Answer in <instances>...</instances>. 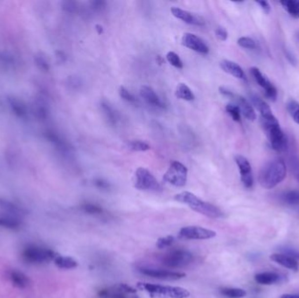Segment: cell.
Listing matches in <instances>:
<instances>
[{
	"label": "cell",
	"instance_id": "obj_1",
	"mask_svg": "<svg viewBox=\"0 0 299 298\" xmlns=\"http://www.w3.org/2000/svg\"><path fill=\"white\" fill-rule=\"evenodd\" d=\"M286 172V164L282 159L271 160L259 172V183L262 187L272 189L285 179Z\"/></svg>",
	"mask_w": 299,
	"mask_h": 298
},
{
	"label": "cell",
	"instance_id": "obj_2",
	"mask_svg": "<svg viewBox=\"0 0 299 298\" xmlns=\"http://www.w3.org/2000/svg\"><path fill=\"white\" fill-rule=\"evenodd\" d=\"M261 123L272 149L279 153L285 152L288 149V139L274 115L261 117Z\"/></svg>",
	"mask_w": 299,
	"mask_h": 298
},
{
	"label": "cell",
	"instance_id": "obj_3",
	"mask_svg": "<svg viewBox=\"0 0 299 298\" xmlns=\"http://www.w3.org/2000/svg\"><path fill=\"white\" fill-rule=\"evenodd\" d=\"M174 199L181 203L187 205L190 208L193 209V211L209 218L217 219L223 216V212H221V209L218 208L216 206L201 200L192 192H181L177 194L176 196L174 197Z\"/></svg>",
	"mask_w": 299,
	"mask_h": 298
},
{
	"label": "cell",
	"instance_id": "obj_4",
	"mask_svg": "<svg viewBox=\"0 0 299 298\" xmlns=\"http://www.w3.org/2000/svg\"><path fill=\"white\" fill-rule=\"evenodd\" d=\"M57 253L53 250L40 246L31 245L26 247L21 253L22 259L30 264H43L53 261Z\"/></svg>",
	"mask_w": 299,
	"mask_h": 298
},
{
	"label": "cell",
	"instance_id": "obj_5",
	"mask_svg": "<svg viewBox=\"0 0 299 298\" xmlns=\"http://www.w3.org/2000/svg\"><path fill=\"white\" fill-rule=\"evenodd\" d=\"M138 286L141 290H145L152 294L161 295L171 298H186L190 296L187 290L181 287L158 285L146 282H139Z\"/></svg>",
	"mask_w": 299,
	"mask_h": 298
},
{
	"label": "cell",
	"instance_id": "obj_6",
	"mask_svg": "<svg viewBox=\"0 0 299 298\" xmlns=\"http://www.w3.org/2000/svg\"><path fill=\"white\" fill-rule=\"evenodd\" d=\"M135 187L141 191L162 192V187L156 178L146 168L139 167L135 173Z\"/></svg>",
	"mask_w": 299,
	"mask_h": 298
},
{
	"label": "cell",
	"instance_id": "obj_7",
	"mask_svg": "<svg viewBox=\"0 0 299 298\" xmlns=\"http://www.w3.org/2000/svg\"><path fill=\"white\" fill-rule=\"evenodd\" d=\"M187 168L179 161H172L167 172L164 175V180L177 187H182L187 181Z\"/></svg>",
	"mask_w": 299,
	"mask_h": 298
},
{
	"label": "cell",
	"instance_id": "obj_8",
	"mask_svg": "<svg viewBox=\"0 0 299 298\" xmlns=\"http://www.w3.org/2000/svg\"><path fill=\"white\" fill-rule=\"evenodd\" d=\"M193 260L192 253L184 249H173L166 253L162 259L164 266L175 269L183 268L190 264Z\"/></svg>",
	"mask_w": 299,
	"mask_h": 298
},
{
	"label": "cell",
	"instance_id": "obj_9",
	"mask_svg": "<svg viewBox=\"0 0 299 298\" xmlns=\"http://www.w3.org/2000/svg\"><path fill=\"white\" fill-rule=\"evenodd\" d=\"M215 236L216 232L197 226L182 228L179 233V237L184 240H209Z\"/></svg>",
	"mask_w": 299,
	"mask_h": 298
},
{
	"label": "cell",
	"instance_id": "obj_10",
	"mask_svg": "<svg viewBox=\"0 0 299 298\" xmlns=\"http://www.w3.org/2000/svg\"><path fill=\"white\" fill-rule=\"evenodd\" d=\"M250 73L253 75L255 82H257L259 86L262 87L263 90L265 91V94L268 98L271 100L272 102H275L277 98V90L276 87L271 83V81L262 74L257 68H251Z\"/></svg>",
	"mask_w": 299,
	"mask_h": 298
},
{
	"label": "cell",
	"instance_id": "obj_11",
	"mask_svg": "<svg viewBox=\"0 0 299 298\" xmlns=\"http://www.w3.org/2000/svg\"><path fill=\"white\" fill-rule=\"evenodd\" d=\"M100 297L103 298H138L136 290L126 284H119L111 289L103 290L100 292Z\"/></svg>",
	"mask_w": 299,
	"mask_h": 298
},
{
	"label": "cell",
	"instance_id": "obj_12",
	"mask_svg": "<svg viewBox=\"0 0 299 298\" xmlns=\"http://www.w3.org/2000/svg\"><path fill=\"white\" fill-rule=\"evenodd\" d=\"M234 160L240 171L242 184H244V186L246 188L252 187L254 184V178L252 174V168L249 160L242 155L235 156Z\"/></svg>",
	"mask_w": 299,
	"mask_h": 298
},
{
	"label": "cell",
	"instance_id": "obj_13",
	"mask_svg": "<svg viewBox=\"0 0 299 298\" xmlns=\"http://www.w3.org/2000/svg\"><path fill=\"white\" fill-rule=\"evenodd\" d=\"M181 42L182 45L184 46L185 47L195 51L197 53L207 54L209 52L208 46L205 42L193 33H184L181 39Z\"/></svg>",
	"mask_w": 299,
	"mask_h": 298
},
{
	"label": "cell",
	"instance_id": "obj_14",
	"mask_svg": "<svg viewBox=\"0 0 299 298\" xmlns=\"http://www.w3.org/2000/svg\"><path fill=\"white\" fill-rule=\"evenodd\" d=\"M140 272L151 276V277L157 278V279H161V280H180L181 278H184L185 276V274L181 273V272H174V271H170V270H155V269H146L143 268L140 269Z\"/></svg>",
	"mask_w": 299,
	"mask_h": 298
},
{
	"label": "cell",
	"instance_id": "obj_15",
	"mask_svg": "<svg viewBox=\"0 0 299 298\" xmlns=\"http://www.w3.org/2000/svg\"><path fill=\"white\" fill-rule=\"evenodd\" d=\"M171 11H172L173 16L181 21H184V23L186 24L200 25V26L205 25V21L203 20V18L194 13L184 11L183 9L179 8V7H172Z\"/></svg>",
	"mask_w": 299,
	"mask_h": 298
},
{
	"label": "cell",
	"instance_id": "obj_16",
	"mask_svg": "<svg viewBox=\"0 0 299 298\" xmlns=\"http://www.w3.org/2000/svg\"><path fill=\"white\" fill-rule=\"evenodd\" d=\"M6 275L10 282L18 289L24 290L30 285V279L21 271L16 270H8Z\"/></svg>",
	"mask_w": 299,
	"mask_h": 298
},
{
	"label": "cell",
	"instance_id": "obj_17",
	"mask_svg": "<svg viewBox=\"0 0 299 298\" xmlns=\"http://www.w3.org/2000/svg\"><path fill=\"white\" fill-rule=\"evenodd\" d=\"M140 95L141 97L152 106L163 108L164 104L160 98V96L156 94V92L152 90L151 87L142 86L140 88Z\"/></svg>",
	"mask_w": 299,
	"mask_h": 298
},
{
	"label": "cell",
	"instance_id": "obj_18",
	"mask_svg": "<svg viewBox=\"0 0 299 298\" xmlns=\"http://www.w3.org/2000/svg\"><path fill=\"white\" fill-rule=\"evenodd\" d=\"M220 66H221V69L223 70L224 72L233 75L234 77L242 79V80L245 79V74L242 68L238 65L237 63L232 62V61H229V60H223L220 63Z\"/></svg>",
	"mask_w": 299,
	"mask_h": 298
},
{
	"label": "cell",
	"instance_id": "obj_19",
	"mask_svg": "<svg viewBox=\"0 0 299 298\" xmlns=\"http://www.w3.org/2000/svg\"><path fill=\"white\" fill-rule=\"evenodd\" d=\"M271 259L275 262L278 263L279 265L283 266L289 270L294 271L299 270V261L284 253H274L271 255Z\"/></svg>",
	"mask_w": 299,
	"mask_h": 298
},
{
	"label": "cell",
	"instance_id": "obj_20",
	"mask_svg": "<svg viewBox=\"0 0 299 298\" xmlns=\"http://www.w3.org/2000/svg\"><path fill=\"white\" fill-rule=\"evenodd\" d=\"M250 99L253 106L260 112L261 117H266L271 115H273L271 107L269 106L262 98H260L257 94L251 93L250 94Z\"/></svg>",
	"mask_w": 299,
	"mask_h": 298
},
{
	"label": "cell",
	"instance_id": "obj_21",
	"mask_svg": "<svg viewBox=\"0 0 299 298\" xmlns=\"http://www.w3.org/2000/svg\"><path fill=\"white\" fill-rule=\"evenodd\" d=\"M236 101H237L238 107H239L240 111L242 112V115L248 120L252 121V122L254 121L256 119V114H255L251 103L246 98H244L242 96H239V95L236 98Z\"/></svg>",
	"mask_w": 299,
	"mask_h": 298
},
{
	"label": "cell",
	"instance_id": "obj_22",
	"mask_svg": "<svg viewBox=\"0 0 299 298\" xmlns=\"http://www.w3.org/2000/svg\"><path fill=\"white\" fill-rule=\"evenodd\" d=\"M255 282L262 285H271L279 282L280 275L275 272H262L256 274L254 276Z\"/></svg>",
	"mask_w": 299,
	"mask_h": 298
},
{
	"label": "cell",
	"instance_id": "obj_23",
	"mask_svg": "<svg viewBox=\"0 0 299 298\" xmlns=\"http://www.w3.org/2000/svg\"><path fill=\"white\" fill-rule=\"evenodd\" d=\"M53 261L58 268L63 269V270H72L78 266V262L75 261L74 258L62 256L59 254L55 256Z\"/></svg>",
	"mask_w": 299,
	"mask_h": 298
},
{
	"label": "cell",
	"instance_id": "obj_24",
	"mask_svg": "<svg viewBox=\"0 0 299 298\" xmlns=\"http://www.w3.org/2000/svg\"><path fill=\"white\" fill-rule=\"evenodd\" d=\"M0 227L11 230H18L21 229V221L20 219L13 215L0 216Z\"/></svg>",
	"mask_w": 299,
	"mask_h": 298
},
{
	"label": "cell",
	"instance_id": "obj_25",
	"mask_svg": "<svg viewBox=\"0 0 299 298\" xmlns=\"http://www.w3.org/2000/svg\"><path fill=\"white\" fill-rule=\"evenodd\" d=\"M175 95L179 99L188 101V102L193 101L195 98L192 90H190V88L184 83H180L178 85L176 91H175Z\"/></svg>",
	"mask_w": 299,
	"mask_h": 298
},
{
	"label": "cell",
	"instance_id": "obj_26",
	"mask_svg": "<svg viewBox=\"0 0 299 298\" xmlns=\"http://www.w3.org/2000/svg\"><path fill=\"white\" fill-rule=\"evenodd\" d=\"M9 103L13 110V113L16 115L17 116L21 117V118H25L27 116L26 107L21 101L16 98H10Z\"/></svg>",
	"mask_w": 299,
	"mask_h": 298
},
{
	"label": "cell",
	"instance_id": "obj_27",
	"mask_svg": "<svg viewBox=\"0 0 299 298\" xmlns=\"http://www.w3.org/2000/svg\"><path fill=\"white\" fill-rule=\"evenodd\" d=\"M280 4L291 17L299 19V0H283Z\"/></svg>",
	"mask_w": 299,
	"mask_h": 298
},
{
	"label": "cell",
	"instance_id": "obj_28",
	"mask_svg": "<svg viewBox=\"0 0 299 298\" xmlns=\"http://www.w3.org/2000/svg\"><path fill=\"white\" fill-rule=\"evenodd\" d=\"M0 207L4 209L5 212H9V213L13 214V216L15 217L21 216L25 212L24 210L21 208L20 206L13 204L8 200H1V199H0Z\"/></svg>",
	"mask_w": 299,
	"mask_h": 298
},
{
	"label": "cell",
	"instance_id": "obj_29",
	"mask_svg": "<svg viewBox=\"0 0 299 298\" xmlns=\"http://www.w3.org/2000/svg\"><path fill=\"white\" fill-rule=\"evenodd\" d=\"M221 293L228 298H242L246 297L247 295L245 290L238 288H224L221 289Z\"/></svg>",
	"mask_w": 299,
	"mask_h": 298
},
{
	"label": "cell",
	"instance_id": "obj_30",
	"mask_svg": "<svg viewBox=\"0 0 299 298\" xmlns=\"http://www.w3.org/2000/svg\"><path fill=\"white\" fill-rule=\"evenodd\" d=\"M287 111L295 123L299 124V103L295 100H289L286 104Z\"/></svg>",
	"mask_w": 299,
	"mask_h": 298
},
{
	"label": "cell",
	"instance_id": "obj_31",
	"mask_svg": "<svg viewBox=\"0 0 299 298\" xmlns=\"http://www.w3.org/2000/svg\"><path fill=\"white\" fill-rule=\"evenodd\" d=\"M282 200L284 203L291 206L299 204V191L292 190L284 192L282 195Z\"/></svg>",
	"mask_w": 299,
	"mask_h": 298
},
{
	"label": "cell",
	"instance_id": "obj_32",
	"mask_svg": "<svg viewBox=\"0 0 299 298\" xmlns=\"http://www.w3.org/2000/svg\"><path fill=\"white\" fill-rule=\"evenodd\" d=\"M101 106L103 109V113L106 115L107 118L111 124H115L116 122V113L114 109L107 102H103L101 103Z\"/></svg>",
	"mask_w": 299,
	"mask_h": 298
},
{
	"label": "cell",
	"instance_id": "obj_33",
	"mask_svg": "<svg viewBox=\"0 0 299 298\" xmlns=\"http://www.w3.org/2000/svg\"><path fill=\"white\" fill-rule=\"evenodd\" d=\"M289 165L291 169V174L299 183V157L298 155L291 156L289 160Z\"/></svg>",
	"mask_w": 299,
	"mask_h": 298
},
{
	"label": "cell",
	"instance_id": "obj_34",
	"mask_svg": "<svg viewBox=\"0 0 299 298\" xmlns=\"http://www.w3.org/2000/svg\"><path fill=\"white\" fill-rule=\"evenodd\" d=\"M128 148L133 151H146L151 149V146L143 141L133 140L128 143Z\"/></svg>",
	"mask_w": 299,
	"mask_h": 298
},
{
	"label": "cell",
	"instance_id": "obj_35",
	"mask_svg": "<svg viewBox=\"0 0 299 298\" xmlns=\"http://www.w3.org/2000/svg\"><path fill=\"white\" fill-rule=\"evenodd\" d=\"M226 111L230 115L234 122H241V111L239 107L233 104H228L226 106Z\"/></svg>",
	"mask_w": 299,
	"mask_h": 298
},
{
	"label": "cell",
	"instance_id": "obj_36",
	"mask_svg": "<svg viewBox=\"0 0 299 298\" xmlns=\"http://www.w3.org/2000/svg\"><path fill=\"white\" fill-rule=\"evenodd\" d=\"M166 59H167V61L171 65L175 67L177 69H182L183 68V62L176 53L169 52L166 54Z\"/></svg>",
	"mask_w": 299,
	"mask_h": 298
},
{
	"label": "cell",
	"instance_id": "obj_37",
	"mask_svg": "<svg viewBox=\"0 0 299 298\" xmlns=\"http://www.w3.org/2000/svg\"><path fill=\"white\" fill-rule=\"evenodd\" d=\"M174 241H175V239L172 235L162 237V238H160L158 241H157V248L160 249H166V248L171 247L174 243Z\"/></svg>",
	"mask_w": 299,
	"mask_h": 298
},
{
	"label": "cell",
	"instance_id": "obj_38",
	"mask_svg": "<svg viewBox=\"0 0 299 298\" xmlns=\"http://www.w3.org/2000/svg\"><path fill=\"white\" fill-rule=\"evenodd\" d=\"M238 45L247 49H254L256 47L255 41L250 37H242L238 39Z\"/></svg>",
	"mask_w": 299,
	"mask_h": 298
},
{
	"label": "cell",
	"instance_id": "obj_39",
	"mask_svg": "<svg viewBox=\"0 0 299 298\" xmlns=\"http://www.w3.org/2000/svg\"><path fill=\"white\" fill-rule=\"evenodd\" d=\"M119 95L125 101L130 102H134L136 101V98L134 97V95L129 92V90L127 89H125L124 87H120L119 88Z\"/></svg>",
	"mask_w": 299,
	"mask_h": 298
},
{
	"label": "cell",
	"instance_id": "obj_40",
	"mask_svg": "<svg viewBox=\"0 0 299 298\" xmlns=\"http://www.w3.org/2000/svg\"><path fill=\"white\" fill-rule=\"evenodd\" d=\"M280 250L283 252L284 254H287L289 256L295 259L296 261H299V252L298 250L291 248H282Z\"/></svg>",
	"mask_w": 299,
	"mask_h": 298
},
{
	"label": "cell",
	"instance_id": "obj_41",
	"mask_svg": "<svg viewBox=\"0 0 299 298\" xmlns=\"http://www.w3.org/2000/svg\"><path fill=\"white\" fill-rule=\"evenodd\" d=\"M35 61H36V64H37L38 67L41 69L45 70V71L49 69V64H48V62L44 56H42V55L37 56Z\"/></svg>",
	"mask_w": 299,
	"mask_h": 298
},
{
	"label": "cell",
	"instance_id": "obj_42",
	"mask_svg": "<svg viewBox=\"0 0 299 298\" xmlns=\"http://www.w3.org/2000/svg\"><path fill=\"white\" fill-rule=\"evenodd\" d=\"M82 209L89 213H100L102 212V208L93 204H86L82 206Z\"/></svg>",
	"mask_w": 299,
	"mask_h": 298
},
{
	"label": "cell",
	"instance_id": "obj_43",
	"mask_svg": "<svg viewBox=\"0 0 299 298\" xmlns=\"http://www.w3.org/2000/svg\"><path fill=\"white\" fill-rule=\"evenodd\" d=\"M215 35L221 41H225L228 39V32L223 26H218L215 30Z\"/></svg>",
	"mask_w": 299,
	"mask_h": 298
},
{
	"label": "cell",
	"instance_id": "obj_44",
	"mask_svg": "<svg viewBox=\"0 0 299 298\" xmlns=\"http://www.w3.org/2000/svg\"><path fill=\"white\" fill-rule=\"evenodd\" d=\"M284 54H285V57H286L287 60H288V62H290L291 65H297V63H298L297 58H296L295 55L293 54V53H292L291 51L285 48V49H284Z\"/></svg>",
	"mask_w": 299,
	"mask_h": 298
},
{
	"label": "cell",
	"instance_id": "obj_45",
	"mask_svg": "<svg viewBox=\"0 0 299 298\" xmlns=\"http://www.w3.org/2000/svg\"><path fill=\"white\" fill-rule=\"evenodd\" d=\"M255 3L261 6V8L263 10L264 13H267V14L271 13V5L269 4V2H267V1H255Z\"/></svg>",
	"mask_w": 299,
	"mask_h": 298
},
{
	"label": "cell",
	"instance_id": "obj_46",
	"mask_svg": "<svg viewBox=\"0 0 299 298\" xmlns=\"http://www.w3.org/2000/svg\"><path fill=\"white\" fill-rule=\"evenodd\" d=\"M219 91H220V93H221L222 95L227 96V97H230V98H234V95H235L231 90L227 89L225 87H221V88L219 89Z\"/></svg>",
	"mask_w": 299,
	"mask_h": 298
},
{
	"label": "cell",
	"instance_id": "obj_47",
	"mask_svg": "<svg viewBox=\"0 0 299 298\" xmlns=\"http://www.w3.org/2000/svg\"><path fill=\"white\" fill-rule=\"evenodd\" d=\"M63 9L68 11V12H69V13H73L76 9V4L74 2H64L63 3Z\"/></svg>",
	"mask_w": 299,
	"mask_h": 298
},
{
	"label": "cell",
	"instance_id": "obj_48",
	"mask_svg": "<svg viewBox=\"0 0 299 298\" xmlns=\"http://www.w3.org/2000/svg\"><path fill=\"white\" fill-rule=\"evenodd\" d=\"M104 5L105 3L103 1H95V2H92V6L95 11H102V9L104 8Z\"/></svg>",
	"mask_w": 299,
	"mask_h": 298
},
{
	"label": "cell",
	"instance_id": "obj_49",
	"mask_svg": "<svg viewBox=\"0 0 299 298\" xmlns=\"http://www.w3.org/2000/svg\"><path fill=\"white\" fill-rule=\"evenodd\" d=\"M95 184L101 188H107L108 187V184L105 181H103V180H95Z\"/></svg>",
	"mask_w": 299,
	"mask_h": 298
},
{
	"label": "cell",
	"instance_id": "obj_50",
	"mask_svg": "<svg viewBox=\"0 0 299 298\" xmlns=\"http://www.w3.org/2000/svg\"><path fill=\"white\" fill-rule=\"evenodd\" d=\"M281 298H299L298 295L284 294L281 297Z\"/></svg>",
	"mask_w": 299,
	"mask_h": 298
},
{
	"label": "cell",
	"instance_id": "obj_51",
	"mask_svg": "<svg viewBox=\"0 0 299 298\" xmlns=\"http://www.w3.org/2000/svg\"><path fill=\"white\" fill-rule=\"evenodd\" d=\"M95 27H96V30H97V32H98V33H103V26H102V25H95Z\"/></svg>",
	"mask_w": 299,
	"mask_h": 298
},
{
	"label": "cell",
	"instance_id": "obj_52",
	"mask_svg": "<svg viewBox=\"0 0 299 298\" xmlns=\"http://www.w3.org/2000/svg\"><path fill=\"white\" fill-rule=\"evenodd\" d=\"M296 38H297V40L299 41V32L296 33Z\"/></svg>",
	"mask_w": 299,
	"mask_h": 298
}]
</instances>
